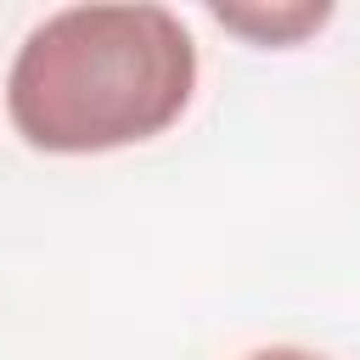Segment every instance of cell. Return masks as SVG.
Segmentation results:
<instances>
[{
    "instance_id": "3957f363",
    "label": "cell",
    "mask_w": 360,
    "mask_h": 360,
    "mask_svg": "<svg viewBox=\"0 0 360 360\" xmlns=\"http://www.w3.org/2000/svg\"><path fill=\"white\" fill-rule=\"evenodd\" d=\"M248 360H326L315 349H298V343H270V349H253Z\"/></svg>"
},
{
    "instance_id": "6da1fadb",
    "label": "cell",
    "mask_w": 360,
    "mask_h": 360,
    "mask_svg": "<svg viewBox=\"0 0 360 360\" xmlns=\"http://www.w3.org/2000/svg\"><path fill=\"white\" fill-rule=\"evenodd\" d=\"M197 96V45L169 6H62L6 73V118L34 152L90 158L163 135Z\"/></svg>"
},
{
    "instance_id": "7a4b0ae2",
    "label": "cell",
    "mask_w": 360,
    "mask_h": 360,
    "mask_svg": "<svg viewBox=\"0 0 360 360\" xmlns=\"http://www.w3.org/2000/svg\"><path fill=\"white\" fill-rule=\"evenodd\" d=\"M208 17L253 45H304L309 34H321L332 22V6H208Z\"/></svg>"
}]
</instances>
